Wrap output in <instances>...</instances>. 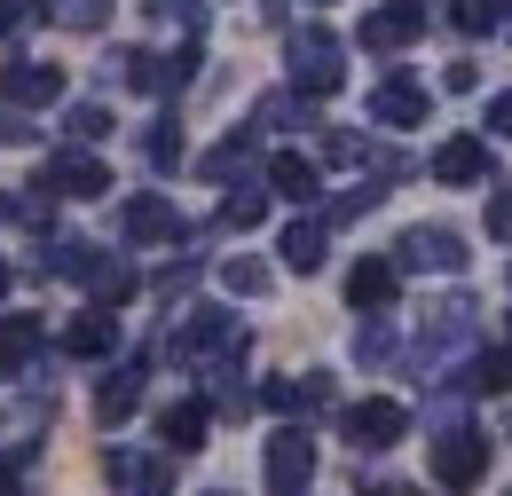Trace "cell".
<instances>
[{
  "label": "cell",
  "mask_w": 512,
  "mask_h": 496,
  "mask_svg": "<svg viewBox=\"0 0 512 496\" xmlns=\"http://www.w3.org/2000/svg\"><path fill=\"white\" fill-rule=\"evenodd\" d=\"M221 284H229V292H268V268H260V260H229Z\"/></svg>",
  "instance_id": "cell-30"
},
{
  "label": "cell",
  "mask_w": 512,
  "mask_h": 496,
  "mask_svg": "<svg viewBox=\"0 0 512 496\" xmlns=\"http://www.w3.org/2000/svg\"><path fill=\"white\" fill-rule=\"evenodd\" d=\"M402 268H465V245H457V237H449V229H410V237H402Z\"/></svg>",
  "instance_id": "cell-12"
},
{
  "label": "cell",
  "mask_w": 512,
  "mask_h": 496,
  "mask_svg": "<svg viewBox=\"0 0 512 496\" xmlns=\"http://www.w3.org/2000/svg\"><path fill=\"white\" fill-rule=\"evenodd\" d=\"M79 284L95 292V308H119V300L134 292V268H127V260H103V252H87V268H79Z\"/></svg>",
  "instance_id": "cell-15"
},
{
  "label": "cell",
  "mask_w": 512,
  "mask_h": 496,
  "mask_svg": "<svg viewBox=\"0 0 512 496\" xmlns=\"http://www.w3.org/2000/svg\"><path fill=\"white\" fill-rule=\"evenodd\" d=\"M473 386H512V355H481V363H473Z\"/></svg>",
  "instance_id": "cell-34"
},
{
  "label": "cell",
  "mask_w": 512,
  "mask_h": 496,
  "mask_svg": "<svg viewBox=\"0 0 512 496\" xmlns=\"http://www.w3.org/2000/svg\"><path fill=\"white\" fill-rule=\"evenodd\" d=\"M48 16H56L64 32H103V24H111V0H48Z\"/></svg>",
  "instance_id": "cell-23"
},
{
  "label": "cell",
  "mask_w": 512,
  "mask_h": 496,
  "mask_svg": "<svg viewBox=\"0 0 512 496\" xmlns=\"http://www.w3.org/2000/svg\"><path fill=\"white\" fill-rule=\"evenodd\" d=\"M323 158H363V142H355V134H339V126H331V134H323Z\"/></svg>",
  "instance_id": "cell-36"
},
{
  "label": "cell",
  "mask_w": 512,
  "mask_h": 496,
  "mask_svg": "<svg viewBox=\"0 0 512 496\" xmlns=\"http://www.w3.org/2000/svg\"><path fill=\"white\" fill-rule=\"evenodd\" d=\"M40 189H48V197H103V189H111V166H103L95 150H71V158H48V166H40Z\"/></svg>",
  "instance_id": "cell-3"
},
{
  "label": "cell",
  "mask_w": 512,
  "mask_h": 496,
  "mask_svg": "<svg viewBox=\"0 0 512 496\" xmlns=\"http://www.w3.org/2000/svg\"><path fill=\"white\" fill-rule=\"evenodd\" d=\"M284 268H300V276H316L323 268V221H292V229H284Z\"/></svg>",
  "instance_id": "cell-22"
},
{
  "label": "cell",
  "mask_w": 512,
  "mask_h": 496,
  "mask_svg": "<svg viewBox=\"0 0 512 496\" xmlns=\"http://www.w3.org/2000/svg\"><path fill=\"white\" fill-rule=\"evenodd\" d=\"M481 473H489V441L481 434H442L434 441V481H442V489H473Z\"/></svg>",
  "instance_id": "cell-5"
},
{
  "label": "cell",
  "mask_w": 512,
  "mask_h": 496,
  "mask_svg": "<svg viewBox=\"0 0 512 496\" xmlns=\"http://www.w3.org/2000/svg\"><path fill=\"white\" fill-rule=\"evenodd\" d=\"M205 426H213V410H205V402H174V410H158V441H166L174 457L205 449Z\"/></svg>",
  "instance_id": "cell-9"
},
{
  "label": "cell",
  "mask_w": 512,
  "mask_h": 496,
  "mask_svg": "<svg viewBox=\"0 0 512 496\" xmlns=\"http://www.w3.org/2000/svg\"><path fill=\"white\" fill-rule=\"evenodd\" d=\"M111 473H127V481H134V496H166V489H174V465H166V457H142V465L111 457Z\"/></svg>",
  "instance_id": "cell-25"
},
{
  "label": "cell",
  "mask_w": 512,
  "mask_h": 496,
  "mask_svg": "<svg viewBox=\"0 0 512 496\" xmlns=\"http://www.w3.org/2000/svg\"><path fill=\"white\" fill-rule=\"evenodd\" d=\"M64 134H71V142H103V134H111V111H103V103H71Z\"/></svg>",
  "instance_id": "cell-27"
},
{
  "label": "cell",
  "mask_w": 512,
  "mask_h": 496,
  "mask_svg": "<svg viewBox=\"0 0 512 496\" xmlns=\"http://www.w3.org/2000/svg\"><path fill=\"white\" fill-rule=\"evenodd\" d=\"M142 158L166 174V166H182V134H174V119H150L142 126Z\"/></svg>",
  "instance_id": "cell-26"
},
{
  "label": "cell",
  "mask_w": 512,
  "mask_h": 496,
  "mask_svg": "<svg viewBox=\"0 0 512 496\" xmlns=\"http://www.w3.org/2000/svg\"><path fill=\"white\" fill-rule=\"evenodd\" d=\"M16 134H24V126H16V119H8V111H0V142H16Z\"/></svg>",
  "instance_id": "cell-39"
},
{
  "label": "cell",
  "mask_w": 512,
  "mask_h": 496,
  "mask_svg": "<svg viewBox=\"0 0 512 496\" xmlns=\"http://www.w3.org/2000/svg\"><path fill=\"white\" fill-rule=\"evenodd\" d=\"M339 79H347V63H339V32L300 24V32H292V95H331Z\"/></svg>",
  "instance_id": "cell-1"
},
{
  "label": "cell",
  "mask_w": 512,
  "mask_h": 496,
  "mask_svg": "<svg viewBox=\"0 0 512 496\" xmlns=\"http://www.w3.org/2000/svg\"><path fill=\"white\" fill-rule=\"evenodd\" d=\"M64 95V71L56 63H8V103H24V111H40V103H56Z\"/></svg>",
  "instance_id": "cell-8"
},
{
  "label": "cell",
  "mask_w": 512,
  "mask_h": 496,
  "mask_svg": "<svg viewBox=\"0 0 512 496\" xmlns=\"http://www.w3.org/2000/svg\"><path fill=\"white\" fill-rule=\"evenodd\" d=\"M64 347H71V355H111V347H119V323H111V308H87V315L64 331Z\"/></svg>",
  "instance_id": "cell-20"
},
{
  "label": "cell",
  "mask_w": 512,
  "mask_h": 496,
  "mask_svg": "<svg viewBox=\"0 0 512 496\" xmlns=\"http://www.w3.org/2000/svg\"><path fill=\"white\" fill-rule=\"evenodd\" d=\"M253 126H308V95H268Z\"/></svg>",
  "instance_id": "cell-28"
},
{
  "label": "cell",
  "mask_w": 512,
  "mask_h": 496,
  "mask_svg": "<svg viewBox=\"0 0 512 496\" xmlns=\"http://www.w3.org/2000/svg\"><path fill=\"white\" fill-rule=\"evenodd\" d=\"M0 292H8V260H0Z\"/></svg>",
  "instance_id": "cell-40"
},
{
  "label": "cell",
  "mask_w": 512,
  "mask_h": 496,
  "mask_svg": "<svg viewBox=\"0 0 512 496\" xmlns=\"http://www.w3.org/2000/svg\"><path fill=\"white\" fill-rule=\"evenodd\" d=\"M127 237L134 245H174V237H182V213H174L166 197H134L127 205Z\"/></svg>",
  "instance_id": "cell-10"
},
{
  "label": "cell",
  "mask_w": 512,
  "mask_h": 496,
  "mask_svg": "<svg viewBox=\"0 0 512 496\" xmlns=\"http://www.w3.org/2000/svg\"><path fill=\"white\" fill-rule=\"evenodd\" d=\"M418 32H426V0H379L363 16V48H379V56L386 48H410Z\"/></svg>",
  "instance_id": "cell-4"
},
{
  "label": "cell",
  "mask_w": 512,
  "mask_h": 496,
  "mask_svg": "<svg viewBox=\"0 0 512 496\" xmlns=\"http://www.w3.org/2000/svg\"><path fill=\"white\" fill-rule=\"evenodd\" d=\"M119 71H127V87H142V95H174V87H190L197 48H174V56H150V48H134V56H119Z\"/></svg>",
  "instance_id": "cell-2"
},
{
  "label": "cell",
  "mask_w": 512,
  "mask_h": 496,
  "mask_svg": "<svg viewBox=\"0 0 512 496\" xmlns=\"http://www.w3.org/2000/svg\"><path fill=\"white\" fill-rule=\"evenodd\" d=\"M339 426H347V441H355V449H386V441H402L410 410H402V402H379V394H371V402H355V410H347Z\"/></svg>",
  "instance_id": "cell-7"
},
{
  "label": "cell",
  "mask_w": 512,
  "mask_h": 496,
  "mask_svg": "<svg viewBox=\"0 0 512 496\" xmlns=\"http://www.w3.org/2000/svg\"><path fill=\"white\" fill-rule=\"evenodd\" d=\"M32 347H40V323H32V315H0V378L24 371Z\"/></svg>",
  "instance_id": "cell-19"
},
{
  "label": "cell",
  "mask_w": 512,
  "mask_h": 496,
  "mask_svg": "<svg viewBox=\"0 0 512 496\" xmlns=\"http://www.w3.org/2000/svg\"><path fill=\"white\" fill-rule=\"evenodd\" d=\"M489 174V142H473V134H457L434 150V182H481Z\"/></svg>",
  "instance_id": "cell-13"
},
{
  "label": "cell",
  "mask_w": 512,
  "mask_h": 496,
  "mask_svg": "<svg viewBox=\"0 0 512 496\" xmlns=\"http://www.w3.org/2000/svg\"><path fill=\"white\" fill-rule=\"evenodd\" d=\"M253 142H260V134H229V142H221V150L205 158V174H237V166L253 158Z\"/></svg>",
  "instance_id": "cell-29"
},
{
  "label": "cell",
  "mask_w": 512,
  "mask_h": 496,
  "mask_svg": "<svg viewBox=\"0 0 512 496\" xmlns=\"http://www.w3.org/2000/svg\"><path fill=\"white\" fill-rule=\"evenodd\" d=\"M32 24V0H0V32H24Z\"/></svg>",
  "instance_id": "cell-37"
},
{
  "label": "cell",
  "mask_w": 512,
  "mask_h": 496,
  "mask_svg": "<svg viewBox=\"0 0 512 496\" xmlns=\"http://www.w3.org/2000/svg\"><path fill=\"white\" fill-rule=\"evenodd\" d=\"M489 237H512V189L489 197Z\"/></svg>",
  "instance_id": "cell-35"
},
{
  "label": "cell",
  "mask_w": 512,
  "mask_h": 496,
  "mask_svg": "<svg viewBox=\"0 0 512 496\" xmlns=\"http://www.w3.org/2000/svg\"><path fill=\"white\" fill-rule=\"evenodd\" d=\"M142 8H150V16H166V24H205V8H197V0H142Z\"/></svg>",
  "instance_id": "cell-32"
},
{
  "label": "cell",
  "mask_w": 512,
  "mask_h": 496,
  "mask_svg": "<svg viewBox=\"0 0 512 496\" xmlns=\"http://www.w3.org/2000/svg\"><path fill=\"white\" fill-rule=\"evenodd\" d=\"M323 402H331V378H323V371L276 378V386H268V410H323Z\"/></svg>",
  "instance_id": "cell-21"
},
{
  "label": "cell",
  "mask_w": 512,
  "mask_h": 496,
  "mask_svg": "<svg viewBox=\"0 0 512 496\" xmlns=\"http://www.w3.org/2000/svg\"><path fill=\"white\" fill-rule=\"evenodd\" d=\"M268 189H276V197H292V205H308V197H316V158L276 150V158H268Z\"/></svg>",
  "instance_id": "cell-16"
},
{
  "label": "cell",
  "mask_w": 512,
  "mask_h": 496,
  "mask_svg": "<svg viewBox=\"0 0 512 496\" xmlns=\"http://www.w3.org/2000/svg\"><path fill=\"white\" fill-rule=\"evenodd\" d=\"M371 205H379V189H347V197H339V205H331V213H323V221H363V213H371Z\"/></svg>",
  "instance_id": "cell-33"
},
{
  "label": "cell",
  "mask_w": 512,
  "mask_h": 496,
  "mask_svg": "<svg viewBox=\"0 0 512 496\" xmlns=\"http://www.w3.org/2000/svg\"><path fill=\"white\" fill-rule=\"evenodd\" d=\"M213 347H237V323H229V315H197V323H182V331L166 339V355H182V363L213 355Z\"/></svg>",
  "instance_id": "cell-11"
},
{
  "label": "cell",
  "mask_w": 512,
  "mask_h": 496,
  "mask_svg": "<svg viewBox=\"0 0 512 496\" xmlns=\"http://www.w3.org/2000/svg\"><path fill=\"white\" fill-rule=\"evenodd\" d=\"M371 119H379V126H418V119H426V87H410V79H386L379 95H371Z\"/></svg>",
  "instance_id": "cell-14"
},
{
  "label": "cell",
  "mask_w": 512,
  "mask_h": 496,
  "mask_svg": "<svg viewBox=\"0 0 512 496\" xmlns=\"http://www.w3.org/2000/svg\"><path fill=\"white\" fill-rule=\"evenodd\" d=\"M394 284H402V268H394V260H355L347 300H355V308H386V300H394Z\"/></svg>",
  "instance_id": "cell-17"
},
{
  "label": "cell",
  "mask_w": 512,
  "mask_h": 496,
  "mask_svg": "<svg viewBox=\"0 0 512 496\" xmlns=\"http://www.w3.org/2000/svg\"><path fill=\"white\" fill-rule=\"evenodd\" d=\"M260 213H268V189H253V182H237L221 197V229H253Z\"/></svg>",
  "instance_id": "cell-24"
},
{
  "label": "cell",
  "mask_w": 512,
  "mask_h": 496,
  "mask_svg": "<svg viewBox=\"0 0 512 496\" xmlns=\"http://www.w3.org/2000/svg\"><path fill=\"white\" fill-rule=\"evenodd\" d=\"M308 473H316V441L300 434V426L268 441V489H276V496H300V489H308Z\"/></svg>",
  "instance_id": "cell-6"
},
{
  "label": "cell",
  "mask_w": 512,
  "mask_h": 496,
  "mask_svg": "<svg viewBox=\"0 0 512 496\" xmlns=\"http://www.w3.org/2000/svg\"><path fill=\"white\" fill-rule=\"evenodd\" d=\"M489 126H497V134L512 142V95H497V103H489Z\"/></svg>",
  "instance_id": "cell-38"
},
{
  "label": "cell",
  "mask_w": 512,
  "mask_h": 496,
  "mask_svg": "<svg viewBox=\"0 0 512 496\" xmlns=\"http://www.w3.org/2000/svg\"><path fill=\"white\" fill-rule=\"evenodd\" d=\"M449 16H457V32H489L497 24V0H457Z\"/></svg>",
  "instance_id": "cell-31"
},
{
  "label": "cell",
  "mask_w": 512,
  "mask_h": 496,
  "mask_svg": "<svg viewBox=\"0 0 512 496\" xmlns=\"http://www.w3.org/2000/svg\"><path fill=\"white\" fill-rule=\"evenodd\" d=\"M134 402H142V363H127V371L103 378V394H95V418H103V426H119V418H134Z\"/></svg>",
  "instance_id": "cell-18"
}]
</instances>
